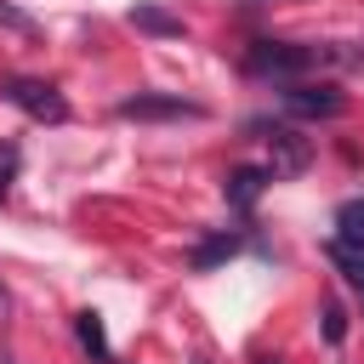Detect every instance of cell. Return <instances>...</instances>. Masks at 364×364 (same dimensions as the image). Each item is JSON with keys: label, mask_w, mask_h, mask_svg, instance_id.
Returning <instances> with one entry per match:
<instances>
[{"label": "cell", "mask_w": 364, "mask_h": 364, "mask_svg": "<svg viewBox=\"0 0 364 364\" xmlns=\"http://www.w3.org/2000/svg\"><path fill=\"white\" fill-rule=\"evenodd\" d=\"M341 63H347V51H336V46H301V40H256L245 51V74L284 80V85H296V80H307L318 68H341Z\"/></svg>", "instance_id": "obj_1"}, {"label": "cell", "mask_w": 364, "mask_h": 364, "mask_svg": "<svg viewBox=\"0 0 364 364\" xmlns=\"http://www.w3.org/2000/svg\"><path fill=\"white\" fill-rule=\"evenodd\" d=\"M0 97H6L17 114H28L34 125H63V119H68L63 91H57V85H46V80H6V85H0Z\"/></svg>", "instance_id": "obj_2"}, {"label": "cell", "mask_w": 364, "mask_h": 364, "mask_svg": "<svg viewBox=\"0 0 364 364\" xmlns=\"http://www.w3.org/2000/svg\"><path fill=\"white\" fill-rule=\"evenodd\" d=\"M114 114L119 119H205V102L176 97V91H136V97H119Z\"/></svg>", "instance_id": "obj_3"}, {"label": "cell", "mask_w": 364, "mask_h": 364, "mask_svg": "<svg viewBox=\"0 0 364 364\" xmlns=\"http://www.w3.org/2000/svg\"><path fill=\"white\" fill-rule=\"evenodd\" d=\"M279 102H284V114L290 119H336V114H347V97L336 91V85H313V80H296V85H284L279 91Z\"/></svg>", "instance_id": "obj_4"}, {"label": "cell", "mask_w": 364, "mask_h": 364, "mask_svg": "<svg viewBox=\"0 0 364 364\" xmlns=\"http://www.w3.org/2000/svg\"><path fill=\"white\" fill-rule=\"evenodd\" d=\"M262 136H267V154H273V176H296V171H307V159H313V148H307V136L301 131H290V125H256Z\"/></svg>", "instance_id": "obj_5"}, {"label": "cell", "mask_w": 364, "mask_h": 364, "mask_svg": "<svg viewBox=\"0 0 364 364\" xmlns=\"http://www.w3.org/2000/svg\"><path fill=\"white\" fill-rule=\"evenodd\" d=\"M273 182V171H262V165H239V171H228V182H222V193H228V205H239V210H250L256 199H262V188Z\"/></svg>", "instance_id": "obj_6"}, {"label": "cell", "mask_w": 364, "mask_h": 364, "mask_svg": "<svg viewBox=\"0 0 364 364\" xmlns=\"http://www.w3.org/2000/svg\"><path fill=\"white\" fill-rule=\"evenodd\" d=\"M228 256H239V233H210V239H199L188 262H193L199 273H210V267H216V262H228Z\"/></svg>", "instance_id": "obj_7"}, {"label": "cell", "mask_w": 364, "mask_h": 364, "mask_svg": "<svg viewBox=\"0 0 364 364\" xmlns=\"http://www.w3.org/2000/svg\"><path fill=\"white\" fill-rule=\"evenodd\" d=\"M324 256H330V262L341 267V279H347V284L364 296V250H358V245H341V239H330V245H324Z\"/></svg>", "instance_id": "obj_8"}, {"label": "cell", "mask_w": 364, "mask_h": 364, "mask_svg": "<svg viewBox=\"0 0 364 364\" xmlns=\"http://www.w3.org/2000/svg\"><path fill=\"white\" fill-rule=\"evenodd\" d=\"M74 336H80V347L97 358V364H108V336H102V318L85 307V313H74Z\"/></svg>", "instance_id": "obj_9"}, {"label": "cell", "mask_w": 364, "mask_h": 364, "mask_svg": "<svg viewBox=\"0 0 364 364\" xmlns=\"http://www.w3.org/2000/svg\"><path fill=\"white\" fill-rule=\"evenodd\" d=\"M336 239L364 250V199H347V205L336 210Z\"/></svg>", "instance_id": "obj_10"}, {"label": "cell", "mask_w": 364, "mask_h": 364, "mask_svg": "<svg viewBox=\"0 0 364 364\" xmlns=\"http://www.w3.org/2000/svg\"><path fill=\"white\" fill-rule=\"evenodd\" d=\"M131 28H148V34H182V17L159 11V6H131Z\"/></svg>", "instance_id": "obj_11"}, {"label": "cell", "mask_w": 364, "mask_h": 364, "mask_svg": "<svg viewBox=\"0 0 364 364\" xmlns=\"http://www.w3.org/2000/svg\"><path fill=\"white\" fill-rule=\"evenodd\" d=\"M17 165H23V154H17L11 142H0V199L11 193V182H17Z\"/></svg>", "instance_id": "obj_12"}, {"label": "cell", "mask_w": 364, "mask_h": 364, "mask_svg": "<svg viewBox=\"0 0 364 364\" xmlns=\"http://www.w3.org/2000/svg\"><path fill=\"white\" fill-rule=\"evenodd\" d=\"M341 336H347V313L336 301H324V341H341Z\"/></svg>", "instance_id": "obj_13"}, {"label": "cell", "mask_w": 364, "mask_h": 364, "mask_svg": "<svg viewBox=\"0 0 364 364\" xmlns=\"http://www.w3.org/2000/svg\"><path fill=\"white\" fill-rule=\"evenodd\" d=\"M0 23H11V28H28V17H23V11H11V6H0Z\"/></svg>", "instance_id": "obj_14"}, {"label": "cell", "mask_w": 364, "mask_h": 364, "mask_svg": "<svg viewBox=\"0 0 364 364\" xmlns=\"http://www.w3.org/2000/svg\"><path fill=\"white\" fill-rule=\"evenodd\" d=\"M6 313H11V296H6V284H0V318H6Z\"/></svg>", "instance_id": "obj_15"}, {"label": "cell", "mask_w": 364, "mask_h": 364, "mask_svg": "<svg viewBox=\"0 0 364 364\" xmlns=\"http://www.w3.org/2000/svg\"><path fill=\"white\" fill-rule=\"evenodd\" d=\"M256 364H279V358H256Z\"/></svg>", "instance_id": "obj_16"}]
</instances>
